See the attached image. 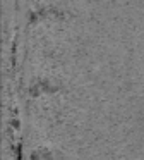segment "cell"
<instances>
[{
	"label": "cell",
	"instance_id": "obj_1",
	"mask_svg": "<svg viewBox=\"0 0 144 160\" xmlns=\"http://www.w3.org/2000/svg\"><path fill=\"white\" fill-rule=\"evenodd\" d=\"M46 16H57V18H65L69 16L67 11L64 9H58V7H53V5H46V7H38V9H33V11L27 12V24L38 21L40 18H46Z\"/></svg>",
	"mask_w": 144,
	"mask_h": 160
}]
</instances>
